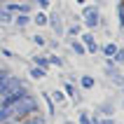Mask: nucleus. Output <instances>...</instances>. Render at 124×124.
Instances as JSON below:
<instances>
[{"label": "nucleus", "mask_w": 124, "mask_h": 124, "mask_svg": "<svg viewBox=\"0 0 124 124\" xmlns=\"http://www.w3.org/2000/svg\"><path fill=\"white\" fill-rule=\"evenodd\" d=\"M77 84L82 87V89H94L96 87V80H94V75H82V77H77Z\"/></svg>", "instance_id": "f8f14e48"}, {"label": "nucleus", "mask_w": 124, "mask_h": 124, "mask_svg": "<svg viewBox=\"0 0 124 124\" xmlns=\"http://www.w3.org/2000/svg\"><path fill=\"white\" fill-rule=\"evenodd\" d=\"M23 80L19 75H12V70L9 68H0V98L7 96L9 91H14L16 87H21Z\"/></svg>", "instance_id": "f03ea898"}, {"label": "nucleus", "mask_w": 124, "mask_h": 124, "mask_svg": "<svg viewBox=\"0 0 124 124\" xmlns=\"http://www.w3.org/2000/svg\"><path fill=\"white\" fill-rule=\"evenodd\" d=\"M12 21H14V14L9 12V9H5V7L0 5V23H2V26H9Z\"/></svg>", "instance_id": "2eb2a0df"}, {"label": "nucleus", "mask_w": 124, "mask_h": 124, "mask_svg": "<svg viewBox=\"0 0 124 124\" xmlns=\"http://www.w3.org/2000/svg\"><path fill=\"white\" fill-rule=\"evenodd\" d=\"M16 124H49V119L45 117V115H40V112H35V115H28V117H23Z\"/></svg>", "instance_id": "9d476101"}, {"label": "nucleus", "mask_w": 124, "mask_h": 124, "mask_svg": "<svg viewBox=\"0 0 124 124\" xmlns=\"http://www.w3.org/2000/svg\"><path fill=\"white\" fill-rule=\"evenodd\" d=\"M63 94H66V98H70L73 103H80V101H82V96H80L75 82H63Z\"/></svg>", "instance_id": "423d86ee"}, {"label": "nucleus", "mask_w": 124, "mask_h": 124, "mask_svg": "<svg viewBox=\"0 0 124 124\" xmlns=\"http://www.w3.org/2000/svg\"><path fill=\"white\" fill-rule=\"evenodd\" d=\"M101 124H117L115 117H101Z\"/></svg>", "instance_id": "c85d7f7f"}, {"label": "nucleus", "mask_w": 124, "mask_h": 124, "mask_svg": "<svg viewBox=\"0 0 124 124\" xmlns=\"http://www.w3.org/2000/svg\"><path fill=\"white\" fill-rule=\"evenodd\" d=\"M112 61L117 63V66H122V63H124V49L122 47H117V52H115V56H112Z\"/></svg>", "instance_id": "5701e85b"}, {"label": "nucleus", "mask_w": 124, "mask_h": 124, "mask_svg": "<svg viewBox=\"0 0 124 124\" xmlns=\"http://www.w3.org/2000/svg\"><path fill=\"white\" fill-rule=\"evenodd\" d=\"M89 119H91V112L89 110H84V108H82V110L77 112V124H89Z\"/></svg>", "instance_id": "aec40b11"}, {"label": "nucleus", "mask_w": 124, "mask_h": 124, "mask_svg": "<svg viewBox=\"0 0 124 124\" xmlns=\"http://www.w3.org/2000/svg\"><path fill=\"white\" fill-rule=\"evenodd\" d=\"M42 98H45V103H47V112H49V117H56V103L52 101L49 91H42Z\"/></svg>", "instance_id": "4468645a"}, {"label": "nucleus", "mask_w": 124, "mask_h": 124, "mask_svg": "<svg viewBox=\"0 0 124 124\" xmlns=\"http://www.w3.org/2000/svg\"><path fill=\"white\" fill-rule=\"evenodd\" d=\"M31 19H33V23H35V26H38V28L47 26V12H42V9H40V12H38V14H35V16H31Z\"/></svg>", "instance_id": "f3484780"}, {"label": "nucleus", "mask_w": 124, "mask_h": 124, "mask_svg": "<svg viewBox=\"0 0 124 124\" xmlns=\"http://www.w3.org/2000/svg\"><path fill=\"white\" fill-rule=\"evenodd\" d=\"M35 5L40 7L42 12H47V9H49V5H52V2H49V0H35Z\"/></svg>", "instance_id": "bb28decb"}, {"label": "nucleus", "mask_w": 124, "mask_h": 124, "mask_svg": "<svg viewBox=\"0 0 124 124\" xmlns=\"http://www.w3.org/2000/svg\"><path fill=\"white\" fill-rule=\"evenodd\" d=\"M47 26L52 28V33L56 35V38H61L63 33H66V26H63V19L59 12H49L47 9Z\"/></svg>", "instance_id": "20e7f679"}, {"label": "nucleus", "mask_w": 124, "mask_h": 124, "mask_svg": "<svg viewBox=\"0 0 124 124\" xmlns=\"http://www.w3.org/2000/svg\"><path fill=\"white\" fill-rule=\"evenodd\" d=\"M77 5H87V0H75Z\"/></svg>", "instance_id": "2f4dec72"}, {"label": "nucleus", "mask_w": 124, "mask_h": 124, "mask_svg": "<svg viewBox=\"0 0 124 124\" xmlns=\"http://www.w3.org/2000/svg\"><path fill=\"white\" fill-rule=\"evenodd\" d=\"M80 42H82L84 47H89V45H94V42H96V38H94L89 31H82V33H80Z\"/></svg>", "instance_id": "a211bd4d"}, {"label": "nucleus", "mask_w": 124, "mask_h": 124, "mask_svg": "<svg viewBox=\"0 0 124 124\" xmlns=\"http://www.w3.org/2000/svg\"><path fill=\"white\" fill-rule=\"evenodd\" d=\"M96 115H98V117H112V115H115V105H112V101H103V103L96 108Z\"/></svg>", "instance_id": "6e6552de"}, {"label": "nucleus", "mask_w": 124, "mask_h": 124, "mask_svg": "<svg viewBox=\"0 0 124 124\" xmlns=\"http://www.w3.org/2000/svg\"><path fill=\"white\" fill-rule=\"evenodd\" d=\"M89 124H101V117H98L96 112H94V115H91V119H89Z\"/></svg>", "instance_id": "c756f323"}, {"label": "nucleus", "mask_w": 124, "mask_h": 124, "mask_svg": "<svg viewBox=\"0 0 124 124\" xmlns=\"http://www.w3.org/2000/svg\"><path fill=\"white\" fill-rule=\"evenodd\" d=\"M103 2H105V0H94V5H98V7L103 5Z\"/></svg>", "instance_id": "7c9ffc66"}, {"label": "nucleus", "mask_w": 124, "mask_h": 124, "mask_svg": "<svg viewBox=\"0 0 124 124\" xmlns=\"http://www.w3.org/2000/svg\"><path fill=\"white\" fill-rule=\"evenodd\" d=\"M117 47H119V45H115V42H105L98 52H103V56H110V59H112V56H115V52H117Z\"/></svg>", "instance_id": "dca6fc26"}, {"label": "nucleus", "mask_w": 124, "mask_h": 124, "mask_svg": "<svg viewBox=\"0 0 124 124\" xmlns=\"http://www.w3.org/2000/svg\"><path fill=\"white\" fill-rule=\"evenodd\" d=\"M101 7L98 5H82V26L87 28V31H94V28L101 26Z\"/></svg>", "instance_id": "f257e3e1"}, {"label": "nucleus", "mask_w": 124, "mask_h": 124, "mask_svg": "<svg viewBox=\"0 0 124 124\" xmlns=\"http://www.w3.org/2000/svg\"><path fill=\"white\" fill-rule=\"evenodd\" d=\"M117 124H119V122H117Z\"/></svg>", "instance_id": "e433bc0d"}, {"label": "nucleus", "mask_w": 124, "mask_h": 124, "mask_svg": "<svg viewBox=\"0 0 124 124\" xmlns=\"http://www.w3.org/2000/svg\"><path fill=\"white\" fill-rule=\"evenodd\" d=\"M82 31H84V26L75 21V23L66 26V33H63V35H68V38H80V33H82Z\"/></svg>", "instance_id": "ddd939ff"}, {"label": "nucleus", "mask_w": 124, "mask_h": 124, "mask_svg": "<svg viewBox=\"0 0 124 124\" xmlns=\"http://www.w3.org/2000/svg\"><path fill=\"white\" fill-rule=\"evenodd\" d=\"M0 54L7 56V59H19V54H14L12 49H7V47H0Z\"/></svg>", "instance_id": "a878e982"}, {"label": "nucleus", "mask_w": 124, "mask_h": 124, "mask_svg": "<svg viewBox=\"0 0 124 124\" xmlns=\"http://www.w3.org/2000/svg\"><path fill=\"white\" fill-rule=\"evenodd\" d=\"M70 52L77 54V56H84V54H87V47L80 42V38H70Z\"/></svg>", "instance_id": "9b49d317"}, {"label": "nucleus", "mask_w": 124, "mask_h": 124, "mask_svg": "<svg viewBox=\"0 0 124 124\" xmlns=\"http://www.w3.org/2000/svg\"><path fill=\"white\" fill-rule=\"evenodd\" d=\"M5 9H9L12 14H33V2L31 0H21V2H5Z\"/></svg>", "instance_id": "39448f33"}, {"label": "nucleus", "mask_w": 124, "mask_h": 124, "mask_svg": "<svg viewBox=\"0 0 124 124\" xmlns=\"http://www.w3.org/2000/svg\"><path fill=\"white\" fill-rule=\"evenodd\" d=\"M122 110H124V101H122Z\"/></svg>", "instance_id": "f704fd0d"}, {"label": "nucleus", "mask_w": 124, "mask_h": 124, "mask_svg": "<svg viewBox=\"0 0 124 124\" xmlns=\"http://www.w3.org/2000/svg\"><path fill=\"white\" fill-rule=\"evenodd\" d=\"M28 73H31V77H33V80H42V77L47 75V70H42V68H38V66H33V68L28 70Z\"/></svg>", "instance_id": "412c9836"}, {"label": "nucleus", "mask_w": 124, "mask_h": 124, "mask_svg": "<svg viewBox=\"0 0 124 124\" xmlns=\"http://www.w3.org/2000/svg\"><path fill=\"white\" fill-rule=\"evenodd\" d=\"M122 91H124V87H122Z\"/></svg>", "instance_id": "c9c22d12"}, {"label": "nucleus", "mask_w": 124, "mask_h": 124, "mask_svg": "<svg viewBox=\"0 0 124 124\" xmlns=\"http://www.w3.org/2000/svg\"><path fill=\"white\" fill-rule=\"evenodd\" d=\"M47 56H49V63H52V66H56V68H66V61H63L59 54H47Z\"/></svg>", "instance_id": "6ab92c4d"}, {"label": "nucleus", "mask_w": 124, "mask_h": 124, "mask_svg": "<svg viewBox=\"0 0 124 124\" xmlns=\"http://www.w3.org/2000/svg\"><path fill=\"white\" fill-rule=\"evenodd\" d=\"M14 26L19 28V31H26L31 23H33V19H31V14H14Z\"/></svg>", "instance_id": "0eeeda50"}, {"label": "nucleus", "mask_w": 124, "mask_h": 124, "mask_svg": "<svg viewBox=\"0 0 124 124\" xmlns=\"http://www.w3.org/2000/svg\"><path fill=\"white\" fill-rule=\"evenodd\" d=\"M110 80H112V84H115V87H124V75H122V73H115Z\"/></svg>", "instance_id": "b1692460"}, {"label": "nucleus", "mask_w": 124, "mask_h": 124, "mask_svg": "<svg viewBox=\"0 0 124 124\" xmlns=\"http://www.w3.org/2000/svg\"><path fill=\"white\" fill-rule=\"evenodd\" d=\"M63 124H75V122H63Z\"/></svg>", "instance_id": "72a5a7b5"}, {"label": "nucleus", "mask_w": 124, "mask_h": 124, "mask_svg": "<svg viewBox=\"0 0 124 124\" xmlns=\"http://www.w3.org/2000/svg\"><path fill=\"white\" fill-rule=\"evenodd\" d=\"M28 96H33V94L28 91V84L23 82L21 87H16L14 91H9L7 96L0 98V108H12L14 103H19V101H23V98H28Z\"/></svg>", "instance_id": "7ed1b4c3"}, {"label": "nucleus", "mask_w": 124, "mask_h": 124, "mask_svg": "<svg viewBox=\"0 0 124 124\" xmlns=\"http://www.w3.org/2000/svg\"><path fill=\"white\" fill-rule=\"evenodd\" d=\"M33 66H38V68H42V70H49L52 68V63H49V56L47 54H33Z\"/></svg>", "instance_id": "1a4fd4ad"}, {"label": "nucleus", "mask_w": 124, "mask_h": 124, "mask_svg": "<svg viewBox=\"0 0 124 124\" xmlns=\"http://www.w3.org/2000/svg\"><path fill=\"white\" fill-rule=\"evenodd\" d=\"M98 49H101V45H98V42H94V45H89V47H87V54H96Z\"/></svg>", "instance_id": "cd10ccee"}, {"label": "nucleus", "mask_w": 124, "mask_h": 124, "mask_svg": "<svg viewBox=\"0 0 124 124\" xmlns=\"http://www.w3.org/2000/svg\"><path fill=\"white\" fill-rule=\"evenodd\" d=\"M5 2H9V0H0V5H5Z\"/></svg>", "instance_id": "473e14b6"}, {"label": "nucleus", "mask_w": 124, "mask_h": 124, "mask_svg": "<svg viewBox=\"0 0 124 124\" xmlns=\"http://www.w3.org/2000/svg\"><path fill=\"white\" fill-rule=\"evenodd\" d=\"M49 96H52V101H54V103H63V101H66V94H63V89H54Z\"/></svg>", "instance_id": "4be33fe9"}, {"label": "nucleus", "mask_w": 124, "mask_h": 124, "mask_svg": "<svg viewBox=\"0 0 124 124\" xmlns=\"http://www.w3.org/2000/svg\"><path fill=\"white\" fill-rule=\"evenodd\" d=\"M31 40H33L38 47H45V45H47V40H45L42 35H38V33H35V35H31Z\"/></svg>", "instance_id": "393cba45"}]
</instances>
